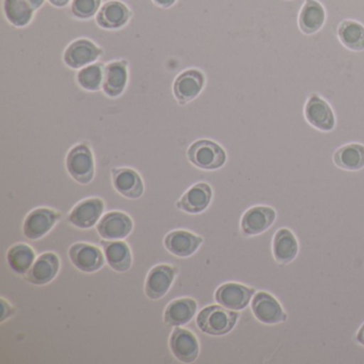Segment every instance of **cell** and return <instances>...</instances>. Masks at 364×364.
I'll use <instances>...</instances> for the list:
<instances>
[{"instance_id":"cell-5","label":"cell","mask_w":364,"mask_h":364,"mask_svg":"<svg viewBox=\"0 0 364 364\" xmlns=\"http://www.w3.org/2000/svg\"><path fill=\"white\" fill-rule=\"evenodd\" d=\"M304 117L309 124L321 132H330L336 127V117L331 106L316 93L308 97L304 106Z\"/></svg>"},{"instance_id":"cell-9","label":"cell","mask_w":364,"mask_h":364,"mask_svg":"<svg viewBox=\"0 0 364 364\" xmlns=\"http://www.w3.org/2000/svg\"><path fill=\"white\" fill-rule=\"evenodd\" d=\"M170 349L183 363H193L199 357L200 345L197 336L184 328L176 327L170 336Z\"/></svg>"},{"instance_id":"cell-21","label":"cell","mask_w":364,"mask_h":364,"mask_svg":"<svg viewBox=\"0 0 364 364\" xmlns=\"http://www.w3.org/2000/svg\"><path fill=\"white\" fill-rule=\"evenodd\" d=\"M213 189L208 183H198L183 195L176 202V208L188 214H200L210 205Z\"/></svg>"},{"instance_id":"cell-8","label":"cell","mask_w":364,"mask_h":364,"mask_svg":"<svg viewBox=\"0 0 364 364\" xmlns=\"http://www.w3.org/2000/svg\"><path fill=\"white\" fill-rule=\"evenodd\" d=\"M253 315L257 321L265 325H277L287 321V313L280 302L266 291L255 294L251 304Z\"/></svg>"},{"instance_id":"cell-33","label":"cell","mask_w":364,"mask_h":364,"mask_svg":"<svg viewBox=\"0 0 364 364\" xmlns=\"http://www.w3.org/2000/svg\"><path fill=\"white\" fill-rule=\"evenodd\" d=\"M153 1H154L155 5L164 8V9L172 7L176 3V0H153Z\"/></svg>"},{"instance_id":"cell-17","label":"cell","mask_w":364,"mask_h":364,"mask_svg":"<svg viewBox=\"0 0 364 364\" xmlns=\"http://www.w3.org/2000/svg\"><path fill=\"white\" fill-rule=\"evenodd\" d=\"M105 204L100 198H89L80 202L69 215V223L78 229H90L101 218Z\"/></svg>"},{"instance_id":"cell-6","label":"cell","mask_w":364,"mask_h":364,"mask_svg":"<svg viewBox=\"0 0 364 364\" xmlns=\"http://www.w3.org/2000/svg\"><path fill=\"white\" fill-rule=\"evenodd\" d=\"M61 214L52 208H41L29 213L23 225L24 235L28 240H38L55 227Z\"/></svg>"},{"instance_id":"cell-20","label":"cell","mask_w":364,"mask_h":364,"mask_svg":"<svg viewBox=\"0 0 364 364\" xmlns=\"http://www.w3.org/2000/svg\"><path fill=\"white\" fill-rule=\"evenodd\" d=\"M129 80V63L116 60L105 65L103 77V92L109 97H118L124 92Z\"/></svg>"},{"instance_id":"cell-14","label":"cell","mask_w":364,"mask_h":364,"mask_svg":"<svg viewBox=\"0 0 364 364\" xmlns=\"http://www.w3.org/2000/svg\"><path fill=\"white\" fill-rule=\"evenodd\" d=\"M178 274V268L161 264L150 270L146 280V295L150 299L159 300L169 291Z\"/></svg>"},{"instance_id":"cell-18","label":"cell","mask_w":364,"mask_h":364,"mask_svg":"<svg viewBox=\"0 0 364 364\" xmlns=\"http://www.w3.org/2000/svg\"><path fill=\"white\" fill-rule=\"evenodd\" d=\"M112 176L114 188L123 197L139 199L144 195V181L136 170L131 168H114Z\"/></svg>"},{"instance_id":"cell-2","label":"cell","mask_w":364,"mask_h":364,"mask_svg":"<svg viewBox=\"0 0 364 364\" xmlns=\"http://www.w3.org/2000/svg\"><path fill=\"white\" fill-rule=\"evenodd\" d=\"M189 161L203 170H217L225 166L227 153L217 142L208 139L197 140L187 151Z\"/></svg>"},{"instance_id":"cell-15","label":"cell","mask_w":364,"mask_h":364,"mask_svg":"<svg viewBox=\"0 0 364 364\" xmlns=\"http://www.w3.org/2000/svg\"><path fill=\"white\" fill-rule=\"evenodd\" d=\"M131 9L120 0H109L102 6L95 16L97 24L107 31H116L127 26L132 18Z\"/></svg>"},{"instance_id":"cell-1","label":"cell","mask_w":364,"mask_h":364,"mask_svg":"<svg viewBox=\"0 0 364 364\" xmlns=\"http://www.w3.org/2000/svg\"><path fill=\"white\" fill-rule=\"evenodd\" d=\"M238 317L240 314L236 311L223 306H208L198 314L197 325L204 333L225 336L235 327Z\"/></svg>"},{"instance_id":"cell-10","label":"cell","mask_w":364,"mask_h":364,"mask_svg":"<svg viewBox=\"0 0 364 364\" xmlns=\"http://www.w3.org/2000/svg\"><path fill=\"white\" fill-rule=\"evenodd\" d=\"M255 289L240 283L229 282L221 285L215 293V299L220 306L229 310H244L250 304Z\"/></svg>"},{"instance_id":"cell-29","label":"cell","mask_w":364,"mask_h":364,"mask_svg":"<svg viewBox=\"0 0 364 364\" xmlns=\"http://www.w3.org/2000/svg\"><path fill=\"white\" fill-rule=\"evenodd\" d=\"M36 252L26 244H16L9 249L7 261L12 272L18 274H27L35 263Z\"/></svg>"},{"instance_id":"cell-30","label":"cell","mask_w":364,"mask_h":364,"mask_svg":"<svg viewBox=\"0 0 364 364\" xmlns=\"http://www.w3.org/2000/svg\"><path fill=\"white\" fill-rule=\"evenodd\" d=\"M104 70L105 65L101 63H95L82 68L76 75L77 84L85 90L91 92L101 90L103 86Z\"/></svg>"},{"instance_id":"cell-13","label":"cell","mask_w":364,"mask_h":364,"mask_svg":"<svg viewBox=\"0 0 364 364\" xmlns=\"http://www.w3.org/2000/svg\"><path fill=\"white\" fill-rule=\"evenodd\" d=\"M134 223L129 215L122 212H109L104 215L97 225L103 240H124L133 231Z\"/></svg>"},{"instance_id":"cell-19","label":"cell","mask_w":364,"mask_h":364,"mask_svg":"<svg viewBox=\"0 0 364 364\" xmlns=\"http://www.w3.org/2000/svg\"><path fill=\"white\" fill-rule=\"evenodd\" d=\"M60 268V259L54 252H46L36 259L25 279L31 284L46 285L56 278Z\"/></svg>"},{"instance_id":"cell-26","label":"cell","mask_w":364,"mask_h":364,"mask_svg":"<svg viewBox=\"0 0 364 364\" xmlns=\"http://www.w3.org/2000/svg\"><path fill=\"white\" fill-rule=\"evenodd\" d=\"M299 251L297 238L289 229H281L274 234L272 240V253L274 259L281 265L291 263L297 257Z\"/></svg>"},{"instance_id":"cell-34","label":"cell","mask_w":364,"mask_h":364,"mask_svg":"<svg viewBox=\"0 0 364 364\" xmlns=\"http://www.w3.org/2000/svg\"><path fill=\"white\" fill-rule=\"evenodd\" d=\"M50 4H52L54 7L56 8H65L69 5L70 1L71 0H48Z\"/></svg>"},{"instance_id":"cell-35","label":"cell","mask_w":364,"mask_h":364,"mask_svg":"<svg viewBox=\"0 0 364 364\" xmlns=\"http://www.w3.org/2000/svg\"><path fill=\"white\" fill-rule=\"evenodd\" d=\"M355 340L359 344H361L362 346H364V323L360 327L359 331H358L357 336H355Z\"/></svg>"},{"instance_id":"cell-12","label":"cell","mask_w":364,"mask_h":364,"mask_svg":"<svg viewBox=\"0 0 364 364\" xmlns=\"http://www.w3.org/2000/svg\"><path fill=\"white\" fill-rule=\"evenodd\" d=\"M46 0H4V14L12 26L23 28L31 24Z\"/></svg>"},{"instance_id":"cell-11","label":"cell","mask_w":364,"mask_h":364,"mask_svg":"<svg viewBox=\"0 0 364 364\" xmlns=\"http://www.w3.org/2000/svg\"><path fill=\"white\" fill-rule=\"evenodd\" d=\"M69 257L73 265L86 274L97 272L105 263L101 249L85 242L74 244L70 248Z\"/></svg>"},{"instance_id":"cell-23","label":"cell","mask_w":364,"mask_h":364,"mask_svg":"<svg viewBox=\"0 0 364 364\" xmlns=\"http://www.w3.org/2000/svg\"><path fill=\"white\" fill-rule=\"evenodd\" d=\"M326 10L318 0H306L298 16V26L304 35H314L323 28Z\"/></svg>"},{"instance_id":"cell-32","label":"cell","mask_w":364,"mask_h":364,"mask_svg":"<svg viewBox=\"0 0 364 364\" xmlns=\"http://www.w3.org/2000/svg\"><path fill=\"white\" fill-rule=\"evenodd\" d=\"M1 306H3V315H1V319L0 321L4 323L6 319L11 317L12 315L16 313V309L9 304V302L6 301L5 298H1Z\"/></svg>"},{"instance_id":"cell-7","label":"cell","mask_w":364,"mask_h":364,"mask_svg":"<svg viewBox=\"0 0 364 364\" xmlns=\"http://www.w3.org/2000/svg\"><path fill=\"white\" fill-rule=\"evenodd\" d=\"M205 85V75L201 70L189 69L182 72L173 82V95L181 105L193 101Z\"/></svg>"},{"instance_id":"cell-16","label":"cell","mask_w":364,"mask_h":364,"mask_svg":"<svg viewBox=\"0 0 364 364\" xmlns=\"http://www.w3.org/2000/svg\"><path fill=\"white\" fill-rule=\"evenodd\" d=\"M276 210L269 206H253L249 208L240 221L245 235L255 236L267 231L276 221Z\"/></svg>"},{"instance_id":"cell-24","label":"cell","mask_w":364,"mask_h":364,"mask_svg":"<svg viewBox=\"0 0 364 364\" xmlns=\"http://www.w3.org/2000/svg\"><path fill=\"white\" fill-rule=\"evenodd\" d=\"M197 301L193 298H178L168 304L164 314V321L170 327L186 325L197 312Z\"/></svg>"},{"instance_id":"cell-4","label":"cell","mask_w":364,"mask_h":364,"mask_svg":"<svg viewBox=\"0 0 364 364\" xmlns=\"http://www.w3.org/2000/svg\"><path fill=\"white\" fill-rule=\"evenodd\" d=\"M103 55V50L89 39H77L72 42L65 54L63 61L68 67L74 70L82 69L92 65Z\"/></svg>"},{"instance_id":"cell-31","label":"cell","mask_w":364,"mask_h":364,"mask_svg":"<svg viewBox=\"0 0 364 364\" xmlns=\"http://www.w3.org/2000/svg\"><path fill=\"white\" fill-rule=\"evenodd\" d=\"M102 7V0H72L71 12L78 20H90Z\"/></svg>"},{"instance_id":"cell-22","label":"cell","mask_w":364,"mask_h":364,"mask_svg":"<svg viewBox=\"0 0 364 364\" xmlns=\"http://www.w3.org/2000/svg\"><path fill=\"white\" fill-rule=\"evenodd\" d=\"M164 242L166 249L172 255L178 257H188L200 248L203 238L185 230H176L168 234Z\"/></svg>"},{"instance_id":"cell-27","label":"cell","mask_w":364,"mask_h":364,"mask_svg":"<svg viewBox=\"0 0 364 364\" xmlns=\"http://www.w3.org/2000/svg\"><path fill=\"white\" fill-rule=\"evenodd\" d=\"M333 161L338 168L347 171H358L364 168V146L349 144L341 146L333 154Z\"/></svg>"},{"instance_id":"cell-3","label":"cell","mask_w":364,"mask_h":364,"mask_svg":"<svg viewBox=\"0 0 364 364\" xmlns=\"http://www.w3.org/2000/svg\"><path fill=\"white\" fill-rule=\"evenodd\" d=\"M70 176L80 183L87 185L95 178V157L90 146L87 144H80L71 149L65 161Z\"/></svg>"},{"instance_id":"cell-25","label":"cell","mask_w":364,"mask_h":364,"mask_svg":"<svg viewBox=\"0 0 364 364\" xmlns=\"http://www.w3.org/2000/svg\"><path fill=\"white\" fill-rule=\"evenodd\" d=\"M106 259L110 267L118 272H129L133 263L129 245L122 240H101Z\"/></svg>"},{"instance_id":"cell-28","label":"cell","mask_w":364,"mask_h":364,"mask_svg":"<svg viewBox=\"0 0 364 364\" xmlns=\"http://www.w3.org/2000/svg\"><path fill=\"white\" fill-rule=\"evenodd\" d=\"M338 37L341 43L353 50H364V26L360 22L353 20H345L338 25Z\"/></svg>"}]
</instances>
